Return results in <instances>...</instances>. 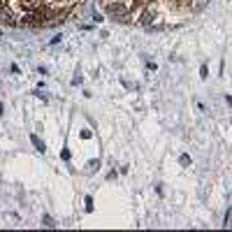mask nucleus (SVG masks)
Instances as JSON below:
<instances>
[{"instance_id":"1","label":"nucleus","mask_w":232,"mask_h":232,"mask_svg":"<svg viewBox=\"0 0 232 232\" xmlns=\"http://www.w3.org/2000/svg\"><path fill=\"white\" fill-rule=\"evenodd\" d=\"M109 14H112V16H116L118 21H128V12H125V7L121 5V2L109 5Z\"/></svg>"},{"instance_id":"2","label":"nucleus","mask_w":232,"mask_h":232,"mask_svg":"<svg viewBox=\"0 0 232 232\" xmlns=\"http://www.w3.org/2000/svg\"><path fill=\"white\" fill-rule=\"evenodd\" d=\"M0 21L7 23V26H14V21H12V16H9V12H0Z\"/></svg>"},{"instance_id":"3","label":"nucleus","mask_w":232,"mask_h":232,"mask_svg":"<svg viewBox=\"0 0 232 232\" xmlns=\"http://www.w3.org/2000/svg\"><path fill=\"white\" fill-rule=\"evenodd\" d=\"M30 139H33V144H35V146H37V151H44V142H40V139H37L35 135H33Z\"/></svg>"},{"instance_id":"4","label":"nucleus","mask_w":232,"mask_h":232,"mask_svg":"<svg viewBox=\"0 0 232 232\" xmlns=\"http://www.w3.org/2000/svg\"><path fill=\"white\" fill-rule=\"evenodd\" d=\"M42 223H44L46 228H54V225H56V223H54V218H51V216H44V218H42Z\"/></svg>"}]
</instances>
